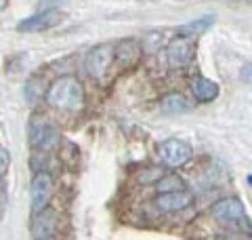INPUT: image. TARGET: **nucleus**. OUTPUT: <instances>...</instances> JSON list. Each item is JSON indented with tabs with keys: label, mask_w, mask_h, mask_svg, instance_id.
Segmentation results:
<instances>
[{
	"label": "nucleus",
	"mask_w": 252,
	"mask_h": 240,
	"mask_svg": "<svg viewBox=\"0 0 252 240\" xmlns=\"http://www.w3.org/2000/svg\"><path fill=\"white\" fill-rule=\"evenodd\" d=\"M44 99L51 108L59 112H80L84 108V86L76 76H59L53 80V84L46 89Z\"/></svg>",
	"instance_id": "f257e3e1"
},
{
	"label": "nucleus",
	"mask_w": 252,
	"mask_h": 240,
	"mask_svg": "<svg viewBox=\"0 0 252 240\" xmlns=\"http://www.w3.org/2000/svg\"><path fill=\"white\" fill-rule=\"evenodd\" d=\"M61 131L57 129V124L49 120L46 116H32L30 126H28V137L32 148L36 150H55L61 139Z\"/></svg>",
	"instance_id": "f03ea898"
},
{
	"label": "nucleus",
	"mask_w": 252,
	"mask_h": 240,
	"mask_svg": "<svg viewBox=\"0 0 252 240\" xmlns=\"http://www.w3.org/2000/svg\"><path fill=\"white\" fill-rule=\"evenodd\" d=\"M116 59V51L112 44H99L94 46V49H91L89 53H86L84 57V70L86 74H89L91 78L99 80V82H103L109 68H112V63Z\"/></svg>",
	"instance_id": "7ed1b4c3"
},
{
	"label": "nucleus",
	"mask_w": 252,
	"mask_h": 240,
	"mask_svg": "<svg viewBox=\"0 0 252 240\" xmlns=\"http://www.w3.org/2000/svg\"><path fill=\"white\" fill-rule=\"evenodd\" d=\"M210 217L220 226H235L246 221V209L240 198H220L210 206Z\"/></svg>",
	"instance_id": "20e7f679"
},
{
	"label": "nucleus",
	"mask_w": 252,
	"mask_h": 240,
	"mask_svg": "<svg viewBox=\"0 0 252 240\" xmlns=\"http://www.w3.org/2000/svg\"><path fill=\"white\" fill-rule=\"evenodd\" d=\"M53 190H55V181L53 175L46 171H38L32 177V186H30V196H32V211L38 213L44 206H49L51 198H53Z\"/></svg>",
	"instance_id": "39448f33"
},
{
	"label": "nucleus",
	"mask_w": 252,
	"mask_h": 240,
	"mask_svg": "<svg viewBox=\"0 0 252 240\" xmlns=\"http://www.w3.org/2000/svg\"><path fill=\"white\" fill-rule=\"evenodd\" d=\"M160 158L164 160V164L170 166V169H179V166L187 164L191 160V146L183 139H166L160 143Z\"/></svg>",
	"instance_id": "423d86ee"
},
{
	"label": "nucleus",
	"mask_w": 252,
	"mask_h": 240,
	"mask_svg": "<svg viewBox=\"0 0 252 240\" xmlns=\"http://www.w3.org/2000/svg\"><path fill=\"white\" fill-rule=\"evenodd\" d=\"M57 230H59V215L51 206H44L42 211L34 213L32 219V238L36 240H49V238H57Z\"/></svg>",
	"instance_id": "0eeeda50"
},
{
	"label": "nucleus",
	"mask_w": 252,
	"mask_h": 240,
	"mask_svg": "<svg viewBox=\"0 0 252 240\" xmlns=\"http://www.w3.org/2000/svg\"><path fill=\"white\" fill-rule=\"evenodd\" d=\"M193 55H195V42H193V38H189V36L177 34V38L170 40L168 46H166V59H168L170 68L189 66L193 59Z\"/></svg>",
	"instance_id": "6e6552de"
},
{
	"label": "nucleus",
	"mask_w": 252,
	"mask_h": 240,
	"mask_svg": "<svg viewBox=\"0 0 252 240\" xmlns=\"http://www.w3.org/2000/svg\"><path fill=\"white\" fill-rule=\"evenodd\" d=\"M63 19V13L57 9H49V11H40L36 15H30L28 19H21L17 23V32L21 34H36V32H46L55 26H59Z\"/></svg>",
	"instance_id": "1a4fd4ad"
},
{
	"label": "nucleus",
	"mask_w": 252,
	"mask_h": 240,
	"mask_svg": "<svg viewBox=\"0 0 252 240\" xmlns=\"http://www.w3.org/2000/svg\"><path fill=\"white\" fill-rule=\"evenodd\" d=\"M193 202V194L185 190H175V192H160L156 198V206L162 213H179L187 209L189 204Z\"/></svg>",
	"instance_id": "9d476101"
},
{
	"label": "nucleus",
	"mask_w": 252,
	"mask_h": 240,
	"mask_svg": "<svg viewBox=\"0 0 252 240\" xmlns=\"http://www.w3.org/2000/svg\"><path fill=\"white\" fill-rule=\"evenodd\" d=\"M160 110L164 112V114H168V116H181V114H189V112L193 110V106H191V101H189L185 95L168 93V95H164L162 97Z\"/></svg>",
	"instance_id": "9b49d317"
},
{
	"label": "nucleus",
	"mask_w": 252,
	"mask_h": 240,
	"mask_svg": "<svg viewBox=\"0 0 252 240\" xmlns=\"http://www.w3.org/2000/svg\"><path fill=\"white\" fill-rule=\"evenodd\" d=\"M191 93H193V97L202 101V103H208V101H215L219 97V84L215 82V80H210V78H204V76H198L191 82Z\"/></svg>",
	"instance_id": "f8f14e48"
},
{
	"label": "nucleus",
	"mask_w": 252,
	"mask_h": 240,
	"mask_svg": "<svg viewBox=\"0 0 252 240\" xmlns=\"http://www.w3.org/2000/svg\"><path fill=\"white\" fill-rule=\"evenodd\" d=\"M212 23H215V15H202V17L177 28V34L193 38V36H200V34H204V32H208V28L212 26Z\"/></svg>",
	"instance_id": "ddd939ff"
},
{
	"label": "nucleus",
	"mask_w": 252,
	"mask_h": 240,
	"mask_svg": "<svg viewBox=\"0 0 252 240\" xmlns=\"http://www.w3.org/2000/svg\"><path fill=\"white\" fill-rule=\"evenodd\" d=\"M156 190L158 194L160 192H175V190H185V181L179 177V175H166V177L156 181Z\"/></svg>",
	"instance_id": "4468645a"
},
{
	"label": "nucleus",
	"mask_w": 252,
	"mask_h": 240,
	"mask_svg": "<svg viewBox=\"0 0 252 240\" xmlns=\"http://www.w3.org/2000/svg\"><path fill=\"white\" fill-rule=\"evenodd\" d=\"M26 99L34 106V103H38V99H42V89L40 84H38L36 78H30L26 82Z\"/></svg>",
	"instance_id": "2eb2a0df"
},
{
	"label": "nucleus",
	"mask_w": 252,
	"mask_h": 240,
	"mask_svg": "<svg viewBox=\"0 0 252 240\" xmlns=\"http://www.w3.org/2000/svg\"><path fill=\"white\" fill-rule=\"evenodd\" d=\"M9 164H11V154L4 148H0V177L9 171Z\"/></svg>",
	"instance_id": "dca6fc26"
},
{
	"label": "nucleus",
	"mask_w": 252,
	"mask_h": 240,
	"mask_svg": "<svg viewBox=\"0 0 252 240\" xmlns=\"http://www.w3.org/2000/svg\"><path fill=\"white\" fill-rule=\"evenodd\" d=\"M242 78H244V80H252V63L244 66V70H242Z\"/></svg>",
	"instance_id": "f3484780"
},
{
	"label": "nucleus",
	"mask_w": 252,
	"mask_h": 240,
	"mask_svg": "<svg viewBox=\"0 0 252 240\" xmlns=\"http://www.w3.org/2000/svg\"><path fill=\"white\" fill-rule=\"evenodd\" d=\"M4 209H6V194L0 190V217L4 215Z\"/></svg>",
	"instance_id": "a211bd4d"
},
{
	"label": "nucleus",
	"mask_w": 252,
	"mask_h": 240,
	"mask_svg": "<svg viewBox=\"0 0 252 240\" xmlns=\"http://www.w3.org/2000/svg\"><path fill=\"white\" fill-rule=\"evenodd\" d=\"M9 6V0H0V11H4Z\"/></svg>",
	"instance_id": "6ab92c4d"
},
{
	"label": "nucleus",
	"mask_w": 252,
	"mask_h": 240,
	"mask_svg": "<svg viewBox=\"0 0 252 240\" xmlns=\"http://www.w3.org/2000/svg\"><path fill=\"white\" fill-rule=\"evenodd\" d=\"M248 181H250V186H252V175H248Z\"/></svg>",
	"instance_id": "aec40b11"
}]
</instances>
